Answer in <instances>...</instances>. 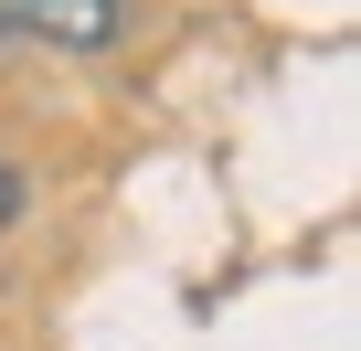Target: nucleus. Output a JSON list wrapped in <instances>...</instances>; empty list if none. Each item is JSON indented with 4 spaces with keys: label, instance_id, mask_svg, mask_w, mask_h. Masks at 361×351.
Masks as SVG:
<instances>
[{
    "label": "nucleus",
    "instance_id": "obj_1",
    "mask_svg": "<svg viewBox=\"0 0 361 351\" xmlns=\"http://www.w3.org/2000/svg\"><path fill=\"white\" fill-rule=\"evenodd\" d=\"M0 32L54 43V54H106L128 32V0H0Z\"/></svg>",
    "mask_w": 361,
    "mask_h": 351
},
{
    "label": "nucleus",
    "instance_id": "obj_2",
    "mask_svg": "<svg viewBox=\"0 0 361 351\" xmlns=\"http://www.w3.org/2000/svg\"><path fill=\"white\" fill-rule=\"evenodd\" d=\"M22 203H32V182H22V170H11V160H0V234H11V224H22Z\"/></svg>",
    "mask_w": 361,
    "mask_h": 351
}]
</instances>
